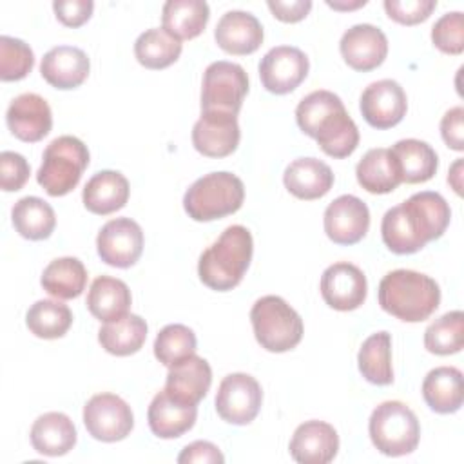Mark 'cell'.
<instances>
[{"mask_svg":"<svg viewBox=\"0 0 464 464\" xmlns=\"http://www.w3.org/2000/svg\"><path fill=\"white\" fill-rule=\"evenodd\" d=\"M451 210L439 192L422 190L386 210L381 234L393 254H413L439 239L450 225Z\"/></svg>","mask_w":464,"mask_h":464,"instance_id":"obj_1","label":"cell"},{"mask_svg":"<svg viewBox=\"0 0 464 464\" xmlns=\"http://www.w3.org/2000/svg\"><path fill=\"white\" fill-rule=\"evenodd\" d=\"M295 120L299 129L332 158H346L359 145L355 121L348 116L341 98L330 91L306 94L295 109Z\"/></svg>","mask_w":464,"mask_h":464,"instance_id":"obj_2","label":"cell"},{"mask_svg":"<svg viewBox=\"0 0 464 464\" xmlns=\"http://www.w3.org/2000/svg\"><path fill=\"white\" fill-rule=\"evenodd\" d=\"M379 304L384 312L406 323L428 319L440 303V288L426 274L399 268L379 283Z\"/></svg>","mask_w":464,"mask_h":464,"instance_id":"obj_3","label":"cell"},{"mask_svg":"<svg viewBox=\"0 0 464 464\" xmlns=\"http://www.w3.org/2000/svg\"><path fill=\"white\" fill-rule=\"evenodd\" d=\"M252 234L243 225H230L199 256L198 274L203 285L227 292L237 286L252 259Z\"/></svg>","mask_w":464,"mask_h":464,"instance_id":"obj_4","label":"cell"},{"mask_svg":"<svg viewBox=\"0 0 464 464\" xmlns=\"http://www.w3.org/2000/svg\"><path fill=\"white\" fill-rule=\"evenodd\" d=\"M245 199L243 181L227 170L196 179L183 196V208L194 221H214L234 214Z\"/></svg>","mask_w":464,"mask_h":464,"instance_id":"obj_5","label":"cell"},{"mask_svg":"<svg viewBox=\"0 0 464 464\" xmlns=\"http://www.w3.org/2000/svg\"><path fill=\"white\" fill-rule=\"evenodd\" d=\"M87 165V145L76 136H58L45 147L36 179L49 196H65L78 185Z\"/></svg>","mask_w":464,"mask_h":464,"instance_id":"obj_6","label":"cell"},{"mask_svg":"<svg viewBox=\"0 0 464 464\" xmlns=\"http://www.w3.org/2000/svg\"><path fill=\"white\" fill-rule=\"evenodd\" d=\"M254 335L268 352H288L303 337V319L279 295H263L250 310Z\"/></svg>","mask_w":464,"mask_h":464,"instance_id":"obj_7","label":"cell"},{"mask_svg":"<svg viewBox=\"0 0 464 464\" xmlns=\"http://www.w3.org/2000/svg\"><path fill=\"white\" fill-rule=\"evenodd\" d=\"M368 431L373 446L388 457L415 451L420 437L417 415L401 401L381 402L370 415Z\"/></svg>","mask_w":464,"mask_h":464,"instance_id":"obj_8","label":"cell"},{"mask_svg":"<svg viewBox=\"0 0 464 464\" xmlns=\"http://www.w3.org/2000/svg\"><path fill=\"white\" fill-rule=\"evenodd\" d=\"M248 92V76L237 63L218 60L203 74L201 112H221L237 116Z\"/></svg>","mask_w":464,"mask_h":464,"instance_id":"obj_9","label":"cell"},{"mask_svg":"<svg viewBox=\"0 0 464 464\" xmlns=\"http://www.w3.org/2000/svg\"><path fill=\"white\" fill-rule=\"evenodd\" d=\"M83 424L96 440H123L134 428L130 406L114 393L92 395L83 406Z\"/></svg>","mask_w":464,"mask_h":464,"instance_id":"obj_10","label":"cell"},{"mask_svg":"<svg viewBox=\"0 0 464 464\" xmlns=\"http://www.w3.org/2000/svg\"><path fill=\"white\" fill-rule=\"evenodd\" d=\"M261 401L259 382L252 375L237 372L221 381L216 393V411L225 422L243 426L257 417Z\"/></svg>","mask_w":464,"mask_h":464,"instance_id":"obj_11","label":"cell"},{"mask_svg":"<svg viewBox=\"0 0 464 464\" xmlns=\"http://www.w3.org/2000/svg\"><path fill=\"white\" fill-rule=\"evenodd\" d=\"M96 248L103 263L116 268H129L143 252L141 227L130 218L111 219L100 228Z\"/></svg>","mask_w":464,"mask_h":464,"instance_id":"obj_12","label":"cell"},{"mask_svg":"<svg viewBox=\"0 0 464 464\" xmlns=\"http://www.w3.org/2000/svg\"><path fill=\"white\" fill-rule=\"evenodd\" d=\"M308 67V58L301 49L277 45L261 58L259 78L268 92L288 94L306 78Z\"/></svg>","mask_w":464,"mask_h":464,"instance_id":"obj_13","label":"cell"},{"mask_svg":"<svg viewBox=\"0 0 464 464\" xmlns=\"http://www.w3.org/2000/svg\"><path fill=\"white\" fill-rule=\"evenodd\" d=\"M366 276L352 263H334L321 276V295L334 310L348 312L359 308L366 299Z\"/></svg>","mask_w":464,"mask_h":464,"instance_id":"obj_14","label":"cell"},{"mask_svg":"<svg viewBox=\"0 0 464 464\" xmlns=\"http://www.w3.org/2000/svg\"><path fill=\"white\" fill-rule=\"evenodd\" d=\"M361 112L373 129L395 127L406 114L408 100L404 89L390 78L370 83L361 94Z\"/></svg>","mask_w":464,"mask_h":464,"instance_id":"obj_15","label":"cell"},{"mask_svg":"<svg viewBox=\"0 0 464 464\" xmlns=\"http://www.w3.org/2000/svg\"><path fill=\"white\" fill-rule=\"evenodd\" d=\"M324 232L337 245L361 241L370 227V210L362 199L352 194L335 198L324 210Z\"/></svg>","mask_w":464,"mask_h":464,"instance_id":"obj_16","label":"cell"},{"mask_svg":"<svg viewBox=\"0 0 464 464\" xmlns=\"http://www.w3.org/2000/svg\"><path fill=\"white\" fill-rule=\"evenodd\" d=\"M237 116L221 112H201L192 127L194 149L208 158H225L239 145Z\"/></svg>","mask_w":464,"mask_h":464,"instance_id":"obj_17","label":"cell"},{"mask_svg":"<svg viewBox=\"0 0 464 464\" xmlns=\"http://www.w3.org/2000/svg\"><path fill=\"white\" fill-rule=\"evenodd\" d=\"M5 121L13 136L34 143L49 134L53 114L49 103L40 94L24 92L9 103Z\"/></svg>","mask_w":464,"mask_h":464,"instance_id":"obj_18","label":"cell"},{"mask_svg":"<svg viewBox=\"0 0 464 464\" xmlns=\"http://www.w3.org/2000/svg\"><path fill=\"white\" fill-rule=\"evenodd\" d=\"M339 49L352 69L366 72L384 62L388 54V40L379 27L372 24H357L344 31Z\"/></svg>","mask_w":464,"mask_h":464,"instance_id":"obj_19","label":"cell"},{"mask_svg":"<svg viewBox=\"0 0 464 464\" xmlns=\"http://www.w3.org/2000/svg\"><path fill=\"white\" fill-rule=\"evenodd\" d=\"M288 450L295 462L326 464L337 455L339 435L328 422L306 420L295 428Z\"/></svg>","mask_w":464,"mask_h":464,"instance_id":"obj_20","label":"cell"},{"mask_svg":"<svg viewBox=\"0 0 464 464\" xmlns=\"http://www.w3.org/2000/svg\"><path fill=\"white\" fill-rule=\"evenodd\" d=\"M212 384V370L210 364L192 353L187 359L169 366L165 392L185 404H198L208 392Z\"/></svg>","mask_w":464,"mask_h":464,"instance_id":"obj_21","label":"cell"},{"mask_svg":"<svg viewBox=\"0 0 464 464\" xmlns=\"http://www.w3.org/2000/svg\"><path fill=\"white\" fill-rule=\"evenodd\" d=\"M91 62L87 54L74 45H58L47 51L40 63L42 78L62 91L74 89L89 76Z\"/></svg>","mask_w":464,"mask_h":464,"instance_id":"obj_22","label":"cell"},{"mask_svg":"<svg viewBox=\"0 0 464 464\" xmlns=\"http://www.w3.org/2000/svg\"><path fill=\"white\" fill-rule=\"evenodd\" d=\"M214 38L230 54H250L263 44V27L252 13L234 9L219 18Z\"/></svg>","mask_w":464,"mask_h":464,"instance_id":"obj_23","label":"cell"},{"mask_svg":"<svg viewBox=\"0 0 464 464\" xmlns=\"http://www.w3.org/2000/svg\"><path fill=\"white\" fill-rule=\"evenodd\" d=\"M198 417V404L172 399L165 390L158 392L149 404L147 419L150 431L160 439H176L188 431Z\"/></svg>","mask_w":464,"mask_h":464,"instance_id":"obj_24","label":"cell"},{"mask_svg":"<svg viewBox=\"0 0 464 464\" xmlns=\"http://www.w3.org/2000/svg\"><path fill=\"white\" fill-rule=\"evenodd\" d=\"M285 187L299 199L323 198L334 185L332 169L317 158H297L283 174Z\"/></svg>","mask_w":464,"mask_h":464,"instance_id":"obj_25","label":"cell"},{"mask_svg":"<svg viewBox=\"0 0 464 464\" xmlns=\"http://www.w3.org/2000/svg\"><path fill=\"white\" fill-rule=\"evenodd\" d=\"M83 205L98 216L112 214L129 199V181L118 170H100L83 187Z\"/></svg>","mask_w":464,"mask_h":464,"instance_id":"obj_26","label":"cell"},{"mask_svg":"<svg viewBox=\"0 0 464 464\" xmlns=\"http://www.w3.org/2000/svg\"><path fill=\"white\" fill-rule=\"evenodd\" d=\"M33 448L47 457H60L69 453L76 444V428L72 420L60 411L40 415L31 426Z\"/></svg>","mask_w":464,"mask_h":464,"instance_id":"obj_27","label":"cell"},{"mask_svg":"<svg viewBox=\"0 0 464 464\" xmlns=\"http://www.w3.org/2000/svg\"><path fill=\"white\" fill-rule=\"evenodd\" d=\"M422 397L437 413H455L464 401L462 372L455 366H439L428 372L422 382Z\"/></svg>","mask_w":464,"mask_h":464,"instance_id":"obj_28","label":"cell"},{"mask_svg":"<svg viewBox=\"0 0 464 464\" xmlns=\"http://www.w3.org/2000/svg\"><path fill=\"white\" fill-rule=\"evenodd\" d=\"M359 185L372 194H388L397 188L401 179L399 165L390 149H370L355 167Z\"/></svg>","mask_w":464,"mask_h":464,"instance_id":"obj_29","label":"cell"},{"mask_svg":"<svg viewBox=\"0 0 464 464\" xmlns=\"http://www.w3.org/2000/svg\"><path fill=\"white\" fill-rule=\"evenodd\" d=\"M130 301L129 286L111 276L96 277L87 292L89 312L103 323L123 317L130 308Z\"/></svg>","mask_w":464,"mask_h":464,"instance_id":"obj_30","label":"cell"},{"mask_svg":"<svg viewBox=\"0 0 464 464\" xmlns=\"http://www.w3.org/2000/svg\"><path fill=\"white\" fill-rule=\"evenodd\" d=\"M208 16L210 9L203 0H169L161 11V24L170 36L181 42L201 34Z\"/></svg>","mask_w":464,"mask_h":464,"instance_id":"obj_31","label":"cell"},{"mask_svg":"<svg viewBox=\"0 0 464 464\" xmlns=\"http://www.w3.org/2000/svg\"><path fill=\"white\" fill-rule=\"evenodd\" d=\"M390 150L399 165L401 179L404 183H424L435 176L439 158L426 141L408 138L397 141Z\"/></svg>","mask_w":464,"mask_h":464,"instance_id":"obj_32","label":"cell"},{"mask_svg":"<svg viewBox=\"0 0 464 464\" xmlns=\"http://www.w3.org/2000/svg\"><path fill=\"white\" fill-rule=\"evenodd\" d=\"M145 339L147 323L136 314H125L120 319L107 321L98 332L102 348L118 357L136 353L143 346Z\"/></svg>","mask_w":464,"mask_h":464,"instance_id":"obj_33","label":"cell"},{"mask_svg":"<svg viewBox=\"0 0 464 464\" xmlns=\"http://www.w3.org/2000/svg\"><path fill=\"white\" fill-rule=\"evenodd\" d=\"M14 230L31 241L47 239L56 225L53 207L36 196H25L18 199L11 210Z\"/></svg>","mask_w":464,"mask_h":464,"instance_id":"obj_34","label":"cell"},{"mask_svg":"<svg viewBox=\"0 0 464 464\" xmlns=\"http://www.w3.org/2000/svg\"><path fill=\"white\" fill-rule=\"evenodd\" d=\"M40 283L58 299H74L85 290L87 270L78 257H58L44 268Z\"/></svg>","mask_w":464,"mask_h":464,"instance_id":"obj_35","label":"cell"},{"mask_svg":"<svg viewBox=\"0 0 464 464\" xmlns=\"http://www.w3.org/2000/svg\"><path fill=\"white\" fill-rule=\"evenodd\" d=\"M359 372L362 377L377 386H386L393 382L392 368V337L388 332L372 334L361 346L359 355Z\"/></svg>","mask_w":464,"mask_h":464,"instance_id":"obj_36","label":"cell"},{"mask_svg":"<svg viewBox=\"0 0 464 464\" xmlns=\"http://www.w3.org/2000/svg\"><path fill=\"white\" fill-rule=\"evenodd\" d=\"M134 54L147 69H165L179 58L181 42L170 36L163 27H152L136 38Z\"/></svg>","mask_w":464,"mask_h":464,"instance_id":"obj_37","label":"cell"},{"mask_svg":"<svg viewBox=\"0 0 464 464\" xmlns=\"http://www.w3.org/2000/svg\"><path fill=\"white\" fill-rule=\"evenodd\" d=\"M72 323V314L67 304L40 299L25 314V324L36 337L42 339H58L67 334Z\"/></svg>","mask_w":464,"mask_h":464,"instance_id":"obj_38","label":"cell"},{"mask_svg":"<svg viewBox=\"0 0 464 464\" xmlns=\"http://www.w3.org/2000/svg\"><path fill=\"white\" fill-rule=\"evenodd\" d=\"M424 346L437 355L460 352L464 346V314L453 310L435 319L424 332Z\"/></svg>","mask_w":464,"mask_h":464,"instance_id":"obj_39","label":"cell"},{"mask_svg":"<svg viewBox=\"0 0 464 464\" xmlns=\"http://www.w3.org/2000/svg\"><path fill=\"white\" fill-rule=\"evenodd\" d=\"M196 352V335L185 324H167L154 341V355L165 366H172Z\"/></svg>","mask_w":464,"mask_h":464,"instance_id":"obj_40","label":"cell"},{"mask_svg":"<svg viewBox=\"0 0 464 464\" xmlns=\"http://www.w3.org/2000/svg\"><path fill=\"white\" fill-rule=\"evenodd\" d=\"M34 65V54L31 47L13 36H0V78L4 82H14L25 78Z\"/></svg>","mask_w":464,"mask_h":464,"instance_id":"obj_41","label":"cell"},{"mask_svg":"<svg viewBox=\"0 0 464 464\" xmlns=\"http://www.w3.org/2000/svg\"><path fill=\"white\" fill-rule=\"evenodd\" d=\"M435 47L446 54H460L464 51V14L451 11L442 14L431 27Z\"/></svg>","mask_w":464,"mask_h":464,"instance_id":"obj_42","label":"cell"},{"mask_svg":"<svg viewBox=\"0 0 464 464\" xmlns=\"http://www.w3.org/2000/svg\"><path fill=\"white\" fill-rule=\"evenodd\" d=\"M437 7L435 0H384L388 16L404 25L424 22Z\"/></svg>","mask_w":464,"mask_h":464,"instance_id":"obj_43","label":"cell"},{"mask_svg":"<svg viewBox=\"0 0 464 464\" xmlns=\"http://www.w3.org/2000/svg\"><path fill=\"white\" fill-rule=\"evenodd\" d=\"M31 167L27 160L13 150H4L0 154V187L5 192L20 190L29 179Z\"/></svg>","mask_w":464,"mask_h":464,"instance_id":"obj_44","label":"cell"},{"mask_svg":"<svg viewBox=\"0 0 464 464\" xmlns=\"http://www.w3.org/2000/svg\"><path fill=\"white\" fill-rule=\"evenodd\" d=\"M94 4L91 0H56L53 2V9L56 18L67 27H80L92 14Z\"/></svg>","mask_w":464,"mask_h":464,"instance_id":"obj_45","label":"cell"},{"mask_svg":"<svg viewBox=\"0 0 464 464\" xmlns=\"http://www.w3.org/2000/svg\"><path fill=\"white\" fill-rule=\"evenodd\" d=\"M225 460L223 453L219 451V448L208 440H196L187 444L181 453L178 455V462L179 464H221Z\"/></svg>","mask_w":464,"mask_h":464,"instance_id":"obj_46","label":"cell"},{"mask_svg":"<svg viewBox=\"0 0 464 464\" xmlns=\"http://www.w3.org/2000/svg\"><path fill=\"white\" fill-rule=\"evenodd\" d=\"M462 121H464V109L453 107L450 109L442 120H440V134L442 140L446 141V145L453 150H464V129H462Z\"/></svg>","mask_w":464,"mask_h":464,"instance_id":"obj_47","label":"cell"},{"mask_svg":"<svg viewBox=\"0 0 464 464\" xmlns=\"http://www.w3.org/2000/svg\"><path fill=\"white\" fill-rule=\"evenodd\" d=\"M268 9L277 20L292 24V22L303 20L308 14V11L312 9V2L310 0H290V2L268 0Z\"/></svg>","mask_w":464,"mask_h":464,"instance_id":"obj_48","label":"cell"},{"mask_svg":"<svg viewBox=\"0 0 464 464\" xmlns=\"http://www.w3.org/2000/svg\"><path fill=\"white\" fill-rule=\"evenodd\" d=\"M460 174H462V160H457L453 165H451V170L448 174V183L455 188L457 194L462 192V181H460Z\"/></svg>","mask_w":464,"mask_h":464,"instance_id":"obj_49","label":"cell"},{"mask_svg":"<svg viewBox=\"0 0 464 464\" xmlns=\"http://www.w3.org/2000/svg\"><path fill=\"white\" fill-rule=\"evenodd\" d=\"M330 7H334V9H355V7H361V5H364L366 4V0H357V2H353V4H339V2H326Z\"/></svg>","mask_w":464,"mask_h":464,"instance_id":"obj_50","label":"cell"}]
</instances>
